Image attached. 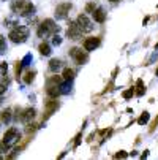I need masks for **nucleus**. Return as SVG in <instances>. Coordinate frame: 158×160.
<instances>
[{"instance_id": "obj_8", "label": "nucleus", "mask_w": 158, "mask_h": 160, "mask_svg": "<svg viewBox=\"0 0 158 160\" xmlns=\"http://www.w3.org/2000/svg\"><path fill=\"white\" fill-rule=\"evenodd\" d=\"M70 10H71V5H70V3L59 5V7H57V10H55V18H57V19H65Z\"/></svg>"}, {"instance_id": "obj_14", "label": "nucleus", "mask_w": 158, "mask_h": 160, "mask_svg": "<svg viewBox=\"0 0 158 160\" xmlns=\"http://www.w3.org/2000/svg\"><path fill=\"white\" fill-rule=\"evenodd\" d=\"M10 121H11V109L2 111V122H3V124H8Z\"/></svg>"}, {"instance_id": "obj_18", "label": "nucleus", "mask_w": 158, "mask_h": 160, "mask_svg": "<svg viewBox=\"0 0 158 160\" xmlns=\"http://www.w3.org/2000/svg\"><path fill=\"white\" fill-rule=\"evenodd\" d=\"M0 52H7V43H5V38L0 35Z\"/></svg>"}, {"instance_id": "obj_15", "label": "nucleus", "mask_w": 158, "mask_h": 160, "mask_svg": "<svg viewBox=\"0 0 158 160\" xmlns=\"http://www.w3.org/2000/svg\"><path fill=\"white\" fill-rule=\"evenodd\" d=\"M73 78H74V72L71 70V68H65V72H63V79L71 81Z\"/></svg>"}, {"instance_id": "obj_17", "label": "nucleus", "mask_w": 158, "mask_h": 160, "mask_svg": "<svg viewBox=\"0 0 158 160\" xmlns=\"http://www.w3.org/2000/svg\"><path fill=\"white\" fill-rule=\"evenodd\" d=\"M149 119H150L149 112H142V116L139 118V121H138V122H139L141 125H144V124H147V122H149Z\"/></svg>"}, {"instance_id": "obj_19", "label": "nucleus", "mask_w": 158, "mask_h": 160, "mask_svg": "<svg viewBox=\"0 0 158 160\" xmlns=\"http://www.w3.org/2000/svg\"><path fill=\"white\" fill-rule=\"evenodd\" d=\"M60 43H62V38L57 33H52V44H54V46H59Z\"/></svg>"}, {"instance_id": "obj_16", "label": "nucleus", "mask_w": 158, "mask_h": 160, "mask_svg": "<svg viewBox=\"0 0 158 160\" xmlns=\"http://www.w3.org/2000/svg\"><path fill=\"white\" fill-rule=\"evenodd\" d=\"M30 62H32V54H27V56L24 57V60L21 62V67H17V72H21V68H22V67L30 65Z\"/></svg>"}, {"instance_id": "obj_5", "label": "nucleus", "mask_w": 158, "mask_h": 160, "mask_svg": "<svg viewBox=\"0 0 158 160\" xmlns=\"http://www.w3.org/2000/svg\"><path fill=\"white\" fill-rule=\"evenodd\" d=\"M66 35H68V38H71V40H81L82 30L79 29L78 22H70V27H68V30H66Z\"/></svg>"}, {"instance_id": "obj_12", "label": "nucleus", "mask_w": 158, "mask_h": 160, "mask_svg": "<svg viewBox=\"0 0 158 160\" xmlns=\"http://www.w3.org/2000/svg\"><path fill=\"white\" fill-rule=\"evenodd\" d=\"M60 68H62V62H60L59 59H52V60L49 62V70H51V72L57 73Z\"/></svg>"}, {"instance_id": "obj_11", "label": "nucleus", "mask_w": 158, "mask_h": 160, "mask_svg": "<svg viewBox=\"0 0 158 160\" xmlns=\"http://www.w3.org/2000/svg\"><path fill=\"white\" fill-rule=\"evenodd\" d=\"M92 16H93L95 22H100V24L106 21V13H104L103 8H97V10H93V11H92Z\"/></svg>"}, {"instance_id": "obj_25", "label": "nucleus", "mask_w": 158, "mask_h": 160, "mask_svg": "<svg viewBox=\"0 0 158 160\" xmlns=\"http://www.w3.org/2000/svg\"><path fill=\"white\" fill-rule=\"evenodd\" d=\"M156 76H158V70H156Z\"/></svg>"}, {"instance_id": "obj_4", "label": "nucleus", "mask_w": 158, "mask_h": 160, "mask_svg": "<svg viewBox=\"0 0 158 160\" xmlns=\"http://www.w3.org/2000/svg\"><path fill=\"white\" fill-rule=\"evenodd\" d=\"M78 26H79V29L82 30V33H90L93 30V22L90 21L85 14H79L78 16Z\"/></svg>"}, {"instance_id": "obj_22", "label": "nucleus", "mask_w": 158, "mask_h": 160, "mask_svg": "<svg viewBox=\"0 0 158 160\" xmlns=\"http://www.w3.org/2000/svg\"><path fill=\"white\" fill-rule=\"evenodd\" d=\"M93 10H95V7H93V3H89V5H87V8H85V11H87V13H92Z\"/></svg>"}, {"instance_id": "obj_7", "label": "nucleus", "mask_w": 158, "mask_h": 160, "mask_svg": "<svg viewBox=\"0 0 158 160\" xmlns=\"http://www.w3.org/2000/svg\"><path fill=\"white\" fill-rule=\"evenodd\" d=\"M98 46H100V38L92 37V38H87V40L84 41V49H85L87 52H90V51H95Z\"/></svg>"}, {"instance_id": "obj_24", "label": "nucleus", "mask_w": 158, "mask_h": 160, "mask_svg": "<svg viewBox=\"0 0 158 160\" xmlns=\"http://www.w3.org/2000/svg\"><path fill=\"white\" fill-rule=\"evenodd\" d=\"M109 2H112V3H116V2H117V0H109Z\"/></svg>"}, {"instance_id": "obj_9", "label": "nucleus", "mask_w": 158, "mask_h": 160, "mask_svg": "<svg viewBox=\"0 0 158 160\" xmlns=\"http://www.w3.org/2000/svg\"><path fill=\"white\" fill-rule=\"evenodd\" d=\"M33 118H35V109H32V108L22 111V114H19V116H17V119H19L21 122H24V124H27V122L32 121Z\"/></svg>"}, {"instance_id": "obj_13", "label": "nucleus", "mask_w": 158, "mask_h": 160, "mask_svg": "<svg viewBox=\"0 0 158 160\" xmlns=\"http://www.w3.org/2000/svg\"><path fill=\"white\" fill-rule=\"evenodd\" d=\"M40 52L43 54V56H51V46H49V44L48 43H41L40 44Z\"/></svg>"}, {"instance_id": "obj_3", "label": "nucleus", "mask_w": 158, "mask_h": 160, "mask_svg": "<svg viewBox=\"0 0 158 160\" xmlns=\"http://www.w3.org/2000/svg\"><path fill=\"white\" fill-rule=\"evenodd\" d=\"M19 138H21V133H19V130L17 128H10L5 135H3V144L7 146V148H11V146H14L17 141H19Z\"/></svg>"}, {"instance_id": "obj_21", "label": "nucleus", "mask_w": 158, "mask_h": 160, "mask_svg": "<svg viewBox=\"0 0 158 160\" xmlns=\"http://www.w3.org/2000/svg\"><path fill=\"white\" fill-rule=\"evenodd\" d=\"M133 94H134V90H133V89H130V90H127V92H123V97H125V98H130Z\"/></svg>"}, {"instance_id": "obj_23", "label": "nucleus", "mask_w": 158, "mask_h": 160, "mask_svg": "<svg viewBox=\"0 0 158 160\" xmlns=\"http://www.w3.org/2000/svg\"><path fill=\"white\" fill-rule=\"evenodd\" d=\"M32 79H33V73H27V78H26V82L29 84V82H32Z\"/></svg>"}, {"instance_id": "obj_20", "label": "nucleus", "mask_w": 158, "mask_h": 160, "mask_svg": "<svg viewBox=\"0 0 158 160\" xmlns=\"http://www.w3.org/2000/svg\"><path fill=\"white\" fill-rule=\"evenodd\" d=\"M7 92V84L5 82H0V95H3Z\"/></svg>"}, {"instance_id": "obj_10", "label": "nucleus", "mask_w": 158, "mask_h": 160, "mask_svg": "<svg viewBox=\"0 0 158 160\" xmlns=\"http://www.w3.org/2000/svg\"><path fill=\"white\" fill-rule=\"evenodd\" d=\"M19 13H21V16H30V14L35 13V7L30 2H26L24 5H22V8L19 10Z\"/></svg>"}, {"instance_id": "obj_1", "label": "nucleus", "mask_w": 158, "mask_h": 160, "mask_svg": "<svg viewBox=\"0 0 158 160\" xmlns=\"http://www.w3.org/2000/svg\"><path fill=\"white\" fill-rule=\"evenodd\" d=\"M59 32V26H55V22L52 19H46L41 22V26L38 27V37L40 38H46L52 33Z\"/></svg>"}, {"instance_id": "obj_2", "label": "nucleus", "mask_w": 158, "mask_h": 160, "mask_svg": "<svg viewBox=\"0 0 158 160\" xmlns=\"http://www.w3.org/2000/svg\"><path fill=\"white\" fill-rule=\"evenodd\" d=\"M8 37L13 43H24L29 38V29L24 26H16L14 29H11Z\"/></svg>"}, {"instance_id": "obj_6", "label": "nucleus", "mask_w": 158, "mask_h": 160, "mask_svg": "<svg viewBox=\"0 0 158 160\" xmlns=\"http://www.w3.org/2000/svg\"><path fill=\"white\" fill-rule=\"evenodd\" d=\"M70 56H71L78 63H81V65H82L84 62H87V51H85V49L82 51L81 48H73V49L70 51Z\"/></svg>"}]
</instances>
